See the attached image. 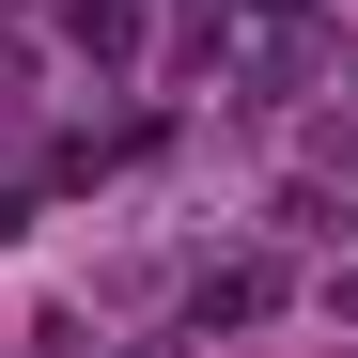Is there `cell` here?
I'll return each mask as SVG.
<instances>
[{"mask_svg": "<svg viewBox=\"0 0 358 358\" xmlns=\"http://www.w3.org/2000/svg\"><path fill=\"white\" fill-rule=\"evenodd\" d=\"M203 312H234V327H250V312H280V265H218V280H203Z\"/></svg>", "mask_w": 358, "mask_h": 358, "instance_id": "6da1fadb", "label": "cell"}]
</instances>
